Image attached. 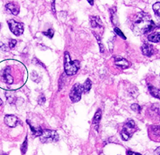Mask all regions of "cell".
Masks as SVG:
<instances>
[{"mask_svg":"<svg viewBox=\"0 0 160 155\" xmlns=\"http://www.w3.org/2000/svg\"><path fill=\"white\" fill-rule=\"evenodd\" d=\"M5 95L6 98H7V101L10 103V105L15 104V100H16V96H15V93L12 92V91H7Z\"/></svg>","mask_w":160,"mask_h":155,"instance_id":"obj_11","label":"cell"},{"mask_svg":"<svg viewBox=\"0 0 160 155\" xmlns=\"http://www.w3.org/2000/svg\"><path fill=\"white\" fill-rule=\"evenodd\" d=\"M55 1H53V2H52V10H53V12H54V13H55Z\"/></svg>","mask_w":160,"mask_h":155,"instance_id":"obj_28","label":"cell"},{"mask_svg":"<svg viewBox=\"0 0 160 155\" xmlns=\"http://www.w3.org/2000/svg\"><path fill=\"white\" fill-rule=\"evenodd\" d=\"M142 52H143V55H145V56H147V57H150L151 55L154 54V49H153V46L149 43H144L143 46H142Z\"/></svg>","mask_w":160,"mask_h":155,"instance_id":"obj_9","label":"cell"},{"mask_svg":"<svg viewBox=\"0 0 160 155\" xmlns=\"http://www.w3.org/2000/svg\"><path fill=\"white\" fill-rule=\"evenodd\" d=\"M135 121L129 120L125 123L123 130L121 131V138L124 141L129 140L132 134L135 131Z\"/></svg>","mask_w":160,"mask_h":155,"instance_id":"obj_3","label":"cell"},{"mask_svg":"<svg viewBox=\"0 0 160 155\" xmlns=\"http://www.w3.org/2000/svg\"><path fill=\"white\" fill-rule=\"evenodd\" d=\"M94 35H95V37L97 38L98 39V43H99V48H100V52L103 53L104 52V46H103V44L101 43V38H99V36L98 35H96L95 33H94Z\"/></svg>","mask_w":160,"mask_h":155,"instance_id":"obj_20","label":"cell"},{"mask_svg":"<svg viewBox=\"0 0 160 155\" xmlns=\"http://www.w3.org/2000/svg\"><path fill=\"white\" fill-rule=\"evenodd\" d=\"M114 30H115V32L119 36H120V37H122L123 38V39H126V36L124 35H123V33L121 31V30L119 29L118 27H115V29H114Z\"/></svg>","mask_w":160,"mask_h":155,"instance_id":"obj_23","label":"cell"},{"mask_svg":"<svg viewBox=\"0 0 160 155\" xmlns=\"http://www.w3.org/2000/svg\"><path fill=\"white\" fill-rule=\"evenodd\" d=\"M3 79L6 83H7L9 85H10V84H12L13 82H14V78H13L12 76L10 75V68L9 67V66H7L5 70H3Z\"/></svg>","mask_w":160,"mask_h":155,"instance_id":"obj_7","label":"cell"},{"mask_svg":"<svg viewBox=\"0 0 160 155\" xmlns=\"http://www.w3.org/2000/svg\"><path fill=\"white\" fill-rule=\"evenodd\" d=\"M54 30H53V29H51V28H50V29H49V30H47V31H46V32H43V34L44 35H45V36H47L48 38H53V36H54Z\"/></svg>","mask_w":160,"mask_h":155,"instance_id":"obj_21","label":"cell"},{"mask_svg":"<svg viewBox=\"0 0 160 155\" xmlns=\"http://www.w3.org/2000/svg\"><path fill=\"white\" fill-rule=\"evenodd\" d=\"M160 35L159 32H153L148 35V39L153 43H159V42Z\"/></svg>","mask_w":160,"mask_h":155,"instance_id":"obj_15","label":"cell"},{"mask_svg":"<svg viewBox=\"0 0 160 155\" xmlns=\"http://www.w3.org/2000/svg\"><path fill=\"white\" fill-rule=\"evenodd\" d=\"M90 88H91V81L88 78V79L86 80V82L84 83V84H83V91H84L85 93L89 92L90 90Z\"/></svg>","mask_w":160,"mask_h":155,"instance_id":"obj_17","label":"cell"},{"mask_svg":"<svg viewBox=\"0 0 160 155\" xmlns=\"http://www.w3.org/2000/svg\"><path fill=\"white\" fill-rule=\"evenodd\" d=\"M130 108L132 109V110L136 111L137 113H140L141 112V110H142L141 106H140L139 104H137V103H134V104H132V105L130 106Z\"/></svg>","mask_w":160,"mask_h":155,"instance_id":"obj_19","label":"cell"},{"mask_svg":"<svg viewBox=\"0 0 160 155\" xmlns=\"http://www.w3.org/2000/svg\"><path fill=\"white\" fill-rule=\"evenodd\" d=\"M90 23H91V26L92 27H103V24L101 23V20L100 18L97 16H94V17L90 18Z\"/></svg>","mask_w":160,"mask_h":155,"instance_id":"obj_12","label":"cell"},{"mask_svg":"<svg viewBox=\"0 0 160 155\" xmlns=\"http://www.w3.org/2000/svg\"><path fill=\"white\" fill-rule=\"evenodd\" d=\"M45 101H46L45 97H44L43 94L40 95V97L39 98V103L40 105H43V103H45Z\"/></svg>","mask_w":160,"mask_h":155,"instance_id":"obj_26","label":"cell"},{"mask_svg":"<svg viewBox=\"0 0 160 155\" xmlns=\"http://www.w3.org/2000/svg\"><path fill=\"white\" fill-rule=\"evenodd\" d=\"M79 69V62L77 60L72 61L67 51L64 54V70L67 75H75Z\"/></svg>","mask_w":160,"mask_h":155,"instance_id":"obj_1","label":"cell"},{"mask_svg":"<svg viewBox=\"0 0 160 155\" xmlns=\"http://www.w3.org/2000/svg\"><path fill=\"white\" fill-rule=\"evenodd\" d=\"M115 65L122 69H127L130 66V63L123 58H116L115 59Z\"/></svg>","mask_w":160,"mask_h":155,"instance_id":"obj_8","label":"cell"},{"mask_svg":"<svg viewBox=\"0 0 160 155\" xmlns=\"http://www.w3.org/2000/svg\"><path fill=\"white\" fill-rule=\"evenodd\" d=\"M8 25H9L10 31L13 34H15L16 36H19L23 33V25L21 23L10 19L8 21Z\"/></svg>","mask_w":160,"mask_h":155,"instance_id":"obj_5","label":"cell"},{"mask_svg":"<svg viewBox=\"0 0 160 155\" xmlns=\"http://www.w3.org/2000/svg\"><path fill=\"white\" fill-rule=\"evenodd\" d=\"M4 123H5L6 125L10 126V127H15L16 125H19V119L15 115L7 114L6 115L5 118H4Z\"/></svg>","mask_w":160,"mask_h":155,"instance_id":"obj_6","label":"cell"},{"mask_svg":"<svg viewBox=\"0 0 160 155\" xmlns=\"http://www.w3.org/2000/svg\"><path fill=\"white\" fill-rule=\"evenodd\" d=\"M101 117H102V111L100 109L98 110V111L95 113V117L93 119V124L95 125V129L98 130V127H99V123L100 120H101Z\"/></svg>","mask_w":160,"mask_h":155,"instance_id":"obj_13","label":"cell"},{"mask_svg":"<svg viewBox=\"0 0 160 155\" xmlns=\"http://www.w3.org/2000/svg\"><path fill=\"white\" fill-rule=\"evenodd\" d=\"M153 10L155 11V15L159 16L160 14V3L159 2H157L156 3H155L153 5Z\"/></svg>","mask_w":160,"mask_h":155,"instance_id":"obj_18","label":"cell"},{"mask_svg":"<svg viewBox=\"0 0 160 155\" xmlns=\"http://www.w3.org/2000/svg\"><path fill=\"white\" fill-rule=\"evenodd\" d=\"M40 141L43 143H50L57 142L59 140V134L55 130H43L42 134L39 136Z\"/></svg>","mask_w":160,"mask_h":155,"instance_id":"obj_2","label":"cell"},{"mask_svg":"<svg viewBox=\"0 0 160 155\" xmlns=\"http://www.w3.org/2000/svg\"><path fill=\"white\" fill-rule=\"evenodd\" d=\"M83 92V86L80 84H75L72 87L70 93V98L73 103H77L81 99V96Z\"/></svg>","mask_w":160,"mask_h":155,"instance_id":"obj_4","label":"cell"},{"mask_svg":"<svg viewBox=\"0 0 160 155\" xmlns=\"http://www.w3.org/2000/svg\"><path fill=\"white\" fill-rule=\"evenodd\" d=\"M27 123H28V124H29V125H30V130H31L32 134L34 135L35 137L40 136V135H41V134H42V131H43V130L41 129V127H39H39H35V126H33L29 120H27Z\"/></svg>","mask_w":160,"mask_h":155,"instance_id":"obj_14","label":"cell"},{"mask_svg":"<svg viewBox=\"0 0 160 155\" xmlns=\"http://www.w3.org/2000/svg\"><path fill=\"white\" fill-rule=\"evenodd\" d=\"M2 104H3V101L1 100V99H0V106L2 105Z\"/></svg>","mask_w":160,"mask_h":155,"instance_id":"obj_30","label":"cell"},{"mask_svg":"<svg viewBox=\"0 0 160 155\" xmlns=\"http://www.w3.org/2000/svg\"><path fill=\"white\" fill-rule=\"evenodd\" d=\"M32 79L35 82H36V83H38V82H39V75H38L37 73L35 72V71H33L32 72Z\"/></svg>","mask_w":160,"mask_h":155,"instance_id":"obj_24","label":"cell"},{"mask_svg":"<svg viewBox=\"0 0 160 155\" xmlns=\"http://www.w3.org/2000/svg\"><path fill=\"white\" fill-rule=\"evenodd\" d=\"M127 154L128 155H141L139 153L136 152H132V151H127Z\"/></svg>","mask_w":160,"mask_h":155,"instance_id":"obj_27","label":"cell"},{"mask_svg":"<svg viewBox=\"0 0 160 155\" xmlns=\"http://www.w3.org/2000/svg\"><path fill=\"white\" fill-rule=\"evenodd\" d=\"M16 43H17V41L15 39H10L9 41V46H10V48H14L16 46Z\"/></svg>","mask_w":160,"mask_h":155,"instance_id":"obj_25","label":"cell"},{"mask_svg":"<svg viewBox=\"0 0 160 155\" xmlns=\"http://www.w3.org/2000/svg\"><path fill=\"white\" fill-rule=\"evenodd\" d=\"M148 88H149V91H150V94L154 96L155 98H159V90L158 88L152 86L150 85L148 86Z\"/></svg>","mask_w":160,"mask_h":155,"instance_id":"obj_16","label":"cell"},{"mask_svg":"<svg viewBox=\"0 0 160 155\" xmlns=\"http://www.w3.org/2000/svg\"><path fill=\"white\" fill-rule=\"evenodd\" d=\"M88 2H89V3H90L91 5H93V4H94V1H88Z\"/></svg>","mask_w":160,"mask_h":155,"instance_id":"obj_29","label":"cell"},{"mask_svg":"<svg viewBox=\"0 0 160 155\" xmlns=\"http://www.w3.org/2000/svg\"><path fill=\"white\" fill-rule=\"evenodd\" d=\"M27 138H25V141H24V142L22 145V147H21V150H22V153H23V154L27 152Z\"/></svg>","mask_w":160,"mask_h":155,"instance_id":"obj_22","label":"cell"},{"mask_svg":"<svg viewBox=\"0 0 160 155\" xmlns=\"http://www.w3.org/2000/svg\"><path fill=\"white\" fill-rule=\"evenodd\" d=\"M0 28H1V25H0Z\"/></svg>","mask_w":160,"mask_h":155,"instance_id":"obj_31","label":"cell"},{"mask_svg":"<svg viewBox=\"0 0 160 155\" xmlns=\"http://www.w3.org/2000/svg\"><path fill=\"white\" fill-rule=\"evenodd\" d=\"M6 9H7L8 12L14 15H17L19 13V8L17 5H15V3H7L6 5Z\"/></svg>","mask_w":160,"mask_h":155,"instance_id":"obj_10","label":"cell"}]
</instances>
